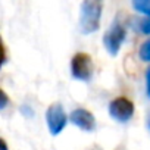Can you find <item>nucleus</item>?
I'll return each mask as SVG.
<instances>
[{"label": "nucleus", "instance_id": "nucleus-1", "mask_svg": "<svg viewBox=\"0 0 150 150\" xmlns=\"http://www.w3.org/2000/svg\"><path fill=\"white\" fill-rule=\"evenodd\" d=\"M103 0H83L80 12V28L84 34H91L100 28Z\"/></svg>", "mask_w": 150, "mask_h": 150}, {"label": "nucleus", "instance_id": "nucleus-2", "mask_svg": "<svg viewBox=\"0 0 150 150\" xmlns=\"http://www.w3.org/2000/svg\"><path fill=\"white\" fill-rule=\"evenodd\" d=\"M71 72L75 80L90 81L93 75V57L86 52L75 53L71 59Z\"/></svg>", "mask_w": 150, "mask_h": 150}, {"label": "nucleus", "instance_id": "nucleus-3", "mask_svg": "<svg viewBox=\"0 0 150 150\" xmlns=\"http://www.w3.org/2000/svg\"><path fill=\"white\" fill-rule=\"evenodd\" d=\"M125 37H127L125 27L119 22H113L110 25V28L106 31V34L103 35V44H105L106 50L112 56H115V54H118L122 43L125 41Z\"/></svg>", "mask_w": 150, "mask_h": 150}, {"label": "nucleus", "instance_id": "nucleus-4", "mask_svg": "<svg viewBox=\"0 0 150 150\" xmlns=\"http://www.w3.org/2000/svg\"><path fill=\"white\" fill-rule=\"evenodd\" d=\"M134 112H135L134 103L125 96H119L109 103V113L118 122L129 121L134 116Z\"/></svg>", "mask_w": 150, "mask_h": 150}, {"label": "nucleus", "instance_id": "nucleus-5", "mask_svg": "<svg viewBox=\"0 0 150 150\" xmlns=\"http://www.w3.org/2000/svg\"><path fill=\"white\" fill-rule=\"evenodd\" d=\"M46 121H47L49 131L53 135H57L65 129V127L68 124V115L65 113L60 103H53L47 108Z\"/></svg>", "mask_w": 150, "mask_h": 150}, {"label": "nucleus", "instance_id": "nucleus-6", "mask_svg": "<svg viewBox=\"0 0 150 150\" xmlns=\"http://www.w3.org/2000/svg\"><path fill=\"white\" fill-rule=\"evenodd\" d=\"M69 121L78 127L80 129L83 131H93L96 128V118L94 115L84 109V108H78V109H74L69 115Z\"/></svg>", "mask_w": 150, "mask_h": 150}, {"label": "nucleus", "instance_id": "nucleus-7", "mask_svg": "<svg viewBox=\"0 0 150 150\" xmlns=\"http://www.w3.org/2000/svg\"><path fill=\"white\" fill-rule=\"evenodd\" d=\"M132 6L137 12L150 16V0H132Z\"/></svg>", "mask_w": 150, "mask_h": 150}, {"label": "nucleus", "instance_id": "nucleus-8", "mask_svg": "<svg viewBox=\"0 0 150 150\" xmlns=\"http://www.w3.org/2000/svg\"><path fill=\"white\" fill-rule=\"evenodd\" d=\"M140 57L144 62H150V40H147L140 49Z\"/></svg>", "mask_w": 150, "mask_h": 150}, {"label": "nucleus", "instance_id": "nucleus-9", "mask_svg": "<svg viewBox=\"0 0 150 150\" xmlns=\"http://www.w3.org/2000/svg\"><path fill=\"white\" fill-rule=\"evenodd\" d=\"M8 60V54H6V46L2 40V37H0V69L3 68V65L6 63Z\"/></svg>", "mask_w": 150, "mask_h": 150}, {"label": "nucleus", "instance_id": "nucleus-10", "mask_svg": "<svg viewBox=\"0 0 150 150\" xmlns=\"http://www.w3.org/2000/svg\"><path fill=\"white\" fill-rule=\"evenodd\" d=\"M9 96L6 94V91L3 88H0V109H5L9 105Z\"/></svg>", "mask_w": 150, "mask_h": 150}, {"label": "nucleus", "instance_id": "nucleus-11", "mask_svg": "<svg viewBox=\"0 0 150 150\" xmlns=\"http://www.w3.org/2000/svg\"><path fill=\"white\" fill-rule=\"evenodd\" d=\"M141 30H143L144 34H150V16H149L147 19L143 21V24H141Z\"/></svg>", "mask_w": 150, "mask_h": 150}, {"label": "nucleus", "instance_id": "nucleus-12", "mask_svg": "<svg viewBox=\"0 0 150 150\" xmlns=\"http://www.w3.org/2000/svg\"><path fill=\"white\" fill-rule=\"evenodd\" d=\"M146 83H147V94H149V97H150V69H149L147 74H146Z\"/></svg>", "mask_w": 150, "mask_h": 150}, {"label": "nucleus", "instance_id": "nucleus-13", "mask_svg": "<svg viewBox=\"0 0 150 150\" xmlns=\"http://www.w3.org/2000/svg\"><path fill=\"white\" fill-rule=\"evenodd\" d=\"M0 150H9V147H8V144H6V141L0 137Z\"/></svg>", "mask_w": 150, "mask_h": 150}]
</instances>
